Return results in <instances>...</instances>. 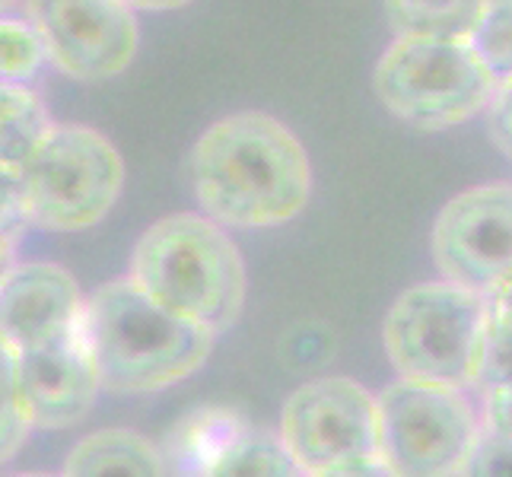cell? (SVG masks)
I'll use <instances>...</instances> for the list:
<instances>
[{"label":"cell","mask_w":512,"mask_h":477,"mask_svg":"<svg viewBox=\"0 0 512 477\" xmlns=\"http://www.w3.org/2000/svg\"><path fill=\"white\" fill-rule=\"evenodd\" d=\"M191 185L204 217L223 229H268L303 214L312 166L284 121L236 112L210 125L194 144Z\"/></svg>","instance_id":"1"},{"label":"cell","mask_w":512,"mask_h":477,"mask_svg":"<svg viewBox=\"0 0 512 477\" xmlns=\"http://www.w3.org/2000/svg\"><path fill=\"white\" fill-rule=\"evenodd\" d=\"M83 334L99 388L112 395L163 392L194 376L217 338L153 303L131 277L112 280L86 296Z\"/></svg>","instance_id":"2"},{"label":"cell","mask_w":512,"mask_h":477,"mask_svg":"<svg viewBox=\"0 0 512 477\" xmlns=\"http://www.w3.org/2000/svg\"><path fill=\"white\" fill-rule=\"evenodd\" d=\"M134 284L153 303L220 334L245 306V261L226 229L204 214H172L137 239Z\"/></svg>","instance_id":"3"},{"label":"cell","mask_w":512,"mask_h":477,"mask_svg":"<svg viewBox=\"0 0 512 477\" xmlns=\"http://www.w3.org/2000/svg\"><path fill=\"white\" fill-rule=\"evenodd\" d=\"M373 86L388 112L420 131L465 125L497 93L468 39L443 35H398L376 64Z\"/></svg>","instance_id":"4"},{"label":"cell","mask_w":512,"mask_h":477,"mask_svg":"<svg viewBox=\"0 0 512 477\" xmlns=\"http://www.w3.org/2000/svg\"><path fill=\"white\" fill-rule=\"evenodd\" d=\"M484 325V293L433 280L395 299L382 325V344L401 379L471 388Z\"/></svg>","instance_id":"5"},{"label":"cell","mask_w":512,"mask_h":477,"mask_svg":"<svg viewBox=\"0 0 512 477\" xmlns=\"http://www.w3.org/2000/svg\"><path fill=\"white\" fill-rule=\"evenodd\" d=\"M29 226L80 233L115 207L125 163L109 137L86 125H55L20 169Z\"/></svg>","instance_id":"6"},{"label":"cell","mask_w":512,"mask_h":477,"mask_svg":"<svg viewBox=\"0 0 512 477\" xmlns=\"http://www.w3.org/2000/svg\"><path fill=\"white\" fill-rule=\"evenodd\" d=\"M481 430L465 388L398 379L376 395V455L398 477H455Z\"/></svg>","instance_id":"7"},{"label":"cell","mask_w":512,"mask_h":477,"mask_svg":"<svg viewBox=\"0 0 512 477\" xmlns=\"http://www.w3.org/2000/svg\"><path fill=\"white\" fill-rule=\"evenodd\" d=\"M277 436L303 474L376 455V395L344 376L312 379L287 398Z\"/></svg>","instance_id":"8"},{"label":"cell","mask_w":512,"mask_h":477,"mask_svg":"<svg viewBox=\"0 0 512 477\" xmlns=\"http://www.w3.org/2000/svg\"><path fill=\"white\" fill-rule=\"evenodd\" d=\"M26 20L39 32L45 58L74 80H109L140 45L134 7L125 0H26Z\"/></svg>","instance_id":"9"},{"label":"cell","mask_w":512,"mask_h":477,"mask_svg":"<svg viewBox=\"0 0 512 477\" xmlns=\"http://www.w3.org/2000/svg\"><path fill=\"white\" fill-rule=\"evenodd\" d=\"M433 261L458 287L487 293L512 274V185L468 188L439 210Z\"/></svg>","instance_id":"10"},{"label":"cell","mask_w":512,"mask_h":477,"mask_svg":"<svg viewBox=\"0 0 512 477\" xmlns=\"http://www.w3.org/2000/svg\"><path fill=\"white\" fill-rule=\"evenodd\" d=\"M13 366L16 401L29 430L77 427L102 392L83 331L39 350L13 353Z\"/></svg>","instance_id":"11"},{"label":"cell","mask_w":512,"mask_h":477,"mask_svg":"<svg viewBox=\"0 0 512 477\" xmlns=\"http://www.w3.org/2000/svg\"><path fill=\"white\" fill-rule=\"evenodd\" d=\"M83 303L74 274L61 264H13L0 280V338L13 353L74 338L83 331Z\"/></svg>","instance_id":"12"},{"label":"cell","mask_w":512,"mask_h":477,"mask_svg":"<svg viewBox=\"0 0 512 477\" xmlns=\"http://www.w3.org/2000/svg\"><path fill=\"white\" fill-rule=\"evenodd\" d=\"M61 477H169L166 458L134 430H99L70 449Z\"/></svg>","instance_id":"13"},{"label":"cell","mask_w":512,"mask_h":477,"mask_svg":"<svg viewBox=\"0 0 512 477\" xmlns=\"http://www.w3.org/2000/svg\"><path fill=\"white\" fill-rule=\"evenodd\" d=\"M51 128L55 121L29 83H0V166L23 169Z\"/></svg>","instance_id":"14"},{"label":"cell","mask_w":512,"mask_h":477,"mask_svg":"<svg viewBox=\"0 0 512 477\" xmlns=\"http://www.w3.org/2000/svg\"><path fill=\"white\" fill-rule=\"evenodd\" d=\"M204 477H306L290 458L277 433H233L204 468Z\"/></svg>","instance_id":"15"},{"label":"cell","mask_w":512,"mask_h":477,"mask_svg":"<svg viewBox=\"0 0 512 477\" xmlns=\"http://www.w3.org/2000/svg\"><path fill=\"white\" fill-rule=\"evenodd\" d=\"M490 0H385L388 23L398 35L465 39Z\"/></svg>","instance_id":"16"},{"label":"cell","mask_w":512,"mask_h":477,"mask_svg":"<svg viewBox=\"0 0 512 477\" xmlns=\"http://www.w3.org/2000/svg\"><path fill=\"white\" fill-rule=\"evenodd\" d=\"M465 39L497 86L512 80V0H490Z\"/></svg>","instance_id":"17"},{"label":"cell","mask_w":512,"mask_h":477,"mask_svg":"<svg viewBox=\"0 0 512 477\" xmlns=\"http://www.w3.org/2000/svg\"><path fill=\"white\" fill-rule=\"evenodd\" d=\"M45 64V45L32 23L0 13V83H29Z\"/></svg>","instance_id":"18"},{"label":"cell","mask_w":512,"mask_h":477,"mask_svg":"<svg viewBox=\"0 0 512 477\" xmlns=\"http://www.w3.org/2000/svg\"><path fill=\"white\" fill-rule=\"evenodd\" d=\"M29 436V427L20 414V401H16V366L13 350L0 338V465L23 449Z\"/></svg>","instance_id":"19"},{"label":"cell","mask_w":512,"mask_h":477,"mask_svg":"<svg viewBox=\"0 0 512 477\" xmlns=\"http://www.w3.org/2000/svg\"><path fill=\"white\" fill-rule=\"evenodd\" d=\"M506 382H512V334L484 325V341H481L478 369H474L471 388L478 395H487Z\"/></svg>","instance_id":"20"},{"label":"cell","mask_w":512,"mask_h":477,"mask_svg":"<svg viewBox=\"0 0 512 477\" xmlns=\"http://www.w3.org/2000/svg\"><path fill=\"white\" fill-rule=\"evenodd\" d=\"M455 477H512V439L493 430H481Z\"/></svg>","instance_id":"21"},{"label":"cell","mask_w":512,"mask_h":477,"mask_svg":"<svg viewBox=\"0 0 512 477\" xmlns=\"http://www.w3.org/2000/svg\"><path fill=\"white\" fill-rule=\"evenodd\" d=\"M29 226L23 207V179L20 169L0 166V229L10 236H20Z\"/></svg>","instance_id":"22"},{"label":"cell","mask_w":512,"mask_h":477,"mask_svg":"<svg viewBox=\"0 0 512 477\" xmlns=\"http://www.w3.org/2000/svg\"><path fill=\"white\" fill-rule=\"evenodd\" d=\"M484 112H487V128L493 144L512 159V80L497 86V93H493Z\"/></svg>","instance_id":"23"},{"label":"cell","mask_w":512,"mask_h":477,"mask_svg":"<svg viewBox=\"0 0 512 477\" xmlns=\"http://www.w3.org/2000/svg\"><path fill=\"white\" fill-rule=\"evenodd\" d=\"M484 398V430H493L512 439V382L493 388Z\"/></svg>","instance_id":"24"},{"label":"cell","mask_w":512,"mask_h":477,"mask_svg":"<svg viewBox=\"0 0 512 477\" xmlns=\"http://www.w3.org/2000/svg\"><path fill=\"white\" fill-rule=\"evenodd\" d=\"M306 477H398V474L388 468L379 455H363V458H350V462H341V465L325 468L319 474H306Z\"/></svg>","instance_id":"25"},{"label":"cell","mask_w":512,"mask_h":477,"mask_svg":"<svg viewBox=\"0 0 512 477\" xmlns=\"http://www.w3.org/2000/svg\"><path fill=\"white\" fill-rule=\"evenodd\" d=\"M16 236H10V233H4V229H0V280L7 277V271L16 264Z\"/></svg>","instance_id":"26"},{"label":"cell","mask_w":512,"mask_h":477,"mask_svg":"<svg viewBox=\"0 0 512 477\" xmlns=\"http://www.w3.org/2000/svg\"><path fill=\"white\" fill-rule=\"evenodd\" d=\"M125 4L134 10H179L191 4V0H125Z\"/></svg>","instance_id":"27"},{"label":"cell","mask_w":512,"mask_h":477,"mask_svg":"<svg viewBox=\"0 0 512 477\" xmlns=\"http://www.w3.org/2000/svg\"><path fill=\"white\" fill-rule=\"evenodd\" d=\"M10 477H55V474H42V471H23V474H10Z\"/></svg>","instance_id":"28"},{"label":"cell","mask_w":512,"mask_h":477,"mask_svg":"<svg viewBox=\"0 0 512 477\" xmlns=\"http://www.w3.org/2000/svg\"><path fill=\"white\" fill-rule=\"evenodd\" d=\"M10 4H13V0H0V13H7V10H10Z\"/></svg>","instance_id":"29"}]
</instances>
